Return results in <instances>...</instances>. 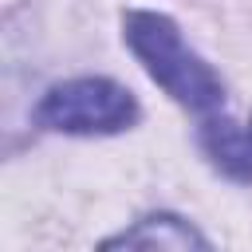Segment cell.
<instances>
[{
    "instance_id": "6da1fadb",
    "label": "cell",
    "mask_w": 252,
    "mask_h": 252,
    "mask_svg": "<svg viewBox=\"0 0 252 252\" xmlns=\"http://www.w3.org/2000/svg\"><path fill=\"white\" fill-rule=\"evenodd\" d=\"M122 35L126 47L138 55V63L146 67V75L181 106H189L193 114H217L224 102V83L220 75L181 39L177 24L161 12H126L122 20Z\"/></svg>"
},
{
    "instance_id": "3957f363",
    "label": "cell",
    "mask_w": 252,
    "mask_h": 252,
    "mask_svg": "<svg viewBox=\"0 0 252 252\" xmlns=\"http://www.w3.org/2000/svg\"><path fill=\"white\" fill-rule=\"evenodd\" d=\"M118 244H130V248H169V252H189V248H209V240L181 217L173 213H150L142 220H134L130 228H122L118 236H106L102 248H118Z\"/></svg>"
},
{
    "instance_id": "5b68a950",
    "label": "cell",
    "mask_w": 252,
    "mask_h": 252,
    "mask_svg": "<svg viewBox=\"0 0 252 252\" xmlns=\"http://www.w3.org/2000/svg\"><path fill=\"white\" fill-rule=\"evenodd\" d=\"M248 138H252V122H248Z\"/></svg>"
},
{
    "instance_id": "277c9868",
    "label": "cell",
    "mask_w": 252,
    "mask_h": 252,
    "mask_svg": "<svg viewBox=\"0 0 252 252\" xmlns=\"http://www.w3.org/2000/svg\"><path fill=\"white\" fill-rule=\"evenodd\" d=\"M201 146H205V154L217 161V169H224V173L236 177V181H252V138H248V126L240 130V126L228 122V118L205 114Z\"/></svg>"
},
{
    "instance_id": "7a4b0ae2",
    "label": "cell",
    "mask_w": 252,
    "mask_h": 252,
    "mask_svg": "<svg viewBox=\"0 0 252 252\" xmlns=\"http://www.w3.org/2000/svg\"><path fill=\"white\" fill-rule=\"evenodd\" d=\"M35 122L55 134H118L138 122V102L122 83L102 75H83L55 83L39 98Z\"/></svg>"
}]
</instances>
